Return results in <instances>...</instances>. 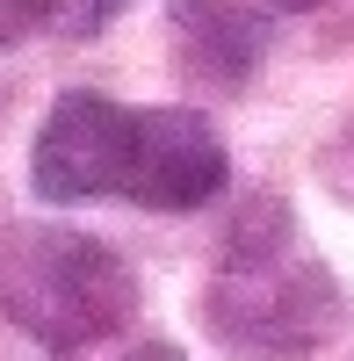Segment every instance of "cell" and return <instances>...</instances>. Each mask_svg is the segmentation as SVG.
I'll return each instance as SVG.
<instances>
[{"label": "cell", "mask_w": 354, "mask_h": 361, "mask_svg": "<svg viewBox=\"0 0 354 361\" xmlns=\"http://www.w3.org/2000/svg\"><path fill=\"white\" fill-rule=\"evenodd\" d=\"M202 318L224 347H239L253 361H282V354L326 347L347 318V296L333 282V267L311 253L297 209L275 195H253L217 253Z\"/></svg>", "instance_id": "cell-1"}, {"label": "cell", "mask_w": 354, "mask_h": 361, "mask_svg": "<svg viewBox=\"0 0 354 361\" xmlns=\"http://www.w3.org/2000/svg\"><path fill=\"white\" fill-rule=\"evenodd\" d=\"M0 311L51 354H87L138 318V275L87 231L22 224L0 238Z\"/></svg>", "instance_id": "cell-2"}, {"label": "cell", "mask_w": 354, "mask_h": 361, "mask_svg": "<svg viewBox=\"0 0 354 361\" xmlns=\"http://www.w3.org/2000/svg\"><path fill=\"white\" fill-rule=\"evenodd\" d=\"M224 137L202 109H130V145H123V188L138 209H202L224 195Z\"/></svg>", "instance_id": "cell-3"}, {"label": "cell", "mask_w": 354, "mask_h": 361, "mask_svg": "<svg viewBox=\"0 0 354 361\" xmlns=\"http://www.w3.org/2000/svg\"><path fill=\"white\" fill-rule=\"evenodd\" d=\"M123 145H130V109L94 94V87H73L58 94L37 145H29V188L44 202H102L123 188Z\"/></svg>", "instance_id": "cell-4"}, {"label": "cell", "mask_w": 354, "mask_h": 361, "mask_svg": "<svg viewBox=\"0 0 354 361\" xmlns=\"http://www.w3.org/2000/svg\"><path fill=\"white\" fill-rule=\"evenodd\" d=\"M166 22L181 37L188 73L210 87H246L275 37V22L260 8H246V0H166Z\"/></svg>", "instance_id": "cell-5"}, {"label": "cell", "mask_w": 354, "mask_h": 361, "mask_svg": "<svg viewBox=\"0 0 354 361\" xmlns=\"http://www.w3.org/2000/svg\"><path fill=\"white\" fill-rule=\"evenodd\" d=\"M130 0H44V37H73V44H87V37H102V29L123 15Z\"/></svg>", "instance_id": "cell-6"}, {"label": "cell", "mask_w": 354, "mask_h": 361, "mask_svg": "<svg viewBox=\"0 0 354 361\" xmlns=\"http://www.w3.org/2000/svg\"><path fill=\"white\" fill-rule=\"evenodd\" d=\"M44 37V0H0V51Z\"/></svg>", "instance_id": "cell-7"}, {"label": "cell", "mask_w": 354, "mask_h": 361, "mask_svg": "<svg viewBox=\"0 0 354 361\" xmlns=\"http://www.w3.org/2000/svg\"><path fill=\"white\" fill-rule=\"evenodd\" d=\"M116 361H188V354H181V347H166V340H130Z\"/></svg>", "instance_id": "cell-8"}, {"label": "cell", "mask_w": 354, "mask_h": 361, "mask_svg": "<svg viewBox=\"0 0 354 361\" xmlns=\"http://www.w3.org/2000/svg\"><path fill=\"white\" fill-rule=\"evenodd\" d=\"M268 8H282V15H311V8H326V0H268Z\"/></svg>", "instance_id": "cell-9"}]
</instances>
